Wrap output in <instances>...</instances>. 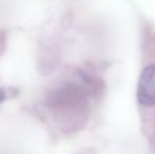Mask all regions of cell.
Returning <instances> with one entry per match:
<instances>
[{
	"mask_svg": "<svg viewBox=\"0 0 155 154\" xmlns=\"http://www.w3.org/2000/svg\"><path fill=\"white\" fill-rule=\"evenodd\" d=\"M137 101L143 107H155V63L145 67L137 83Z\"/></svg>",
	"mask_w": 155,
	"mask_h": 154,
	"instance_id": "obj_1",
	"label": "cell"
},
{
	"mask_svg": "<svg viewBox=\"0 0 155 154\" xmlns=\"http://www.w3.org/2000/svg\"><path fill=\"white\" fill-rule=\"evenodd\" d=\"M6 97H8V94H6V89L0 88V104L6 100Z\"/></svg>",
	"mask_w": 155,
	"mask_h": 154,
	"instance_id": "obj_2",
	"label": "cell"
}]
</instances>
